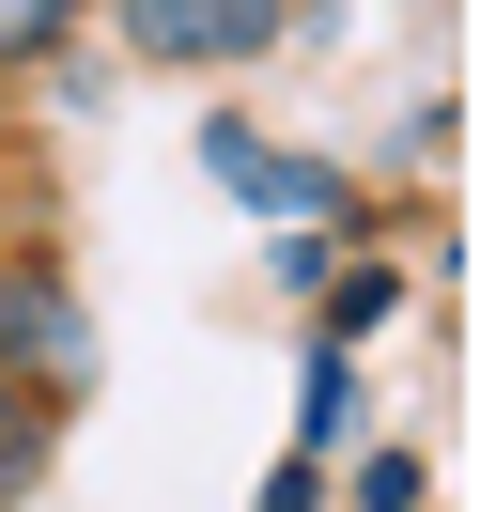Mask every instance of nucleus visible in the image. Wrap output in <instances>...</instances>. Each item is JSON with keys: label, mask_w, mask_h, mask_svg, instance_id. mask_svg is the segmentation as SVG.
<instances>
[{"label": "nucleus", "mask_w": 496, "mask_h": 512, "mask_svg": "<svg viewBox=\"0 0 496 512\" xmlns=\"http://www.w3.org/2000/svg\"><path fill=\"white\" fill-rule=\"evenodd\" d=\"M62 32H78V0H0V63H47Z\"/></svg>", "instance_id": "20e7f679"}, {"label": "nucleus", "mask_w": 496, "mask_h": 512, "mask_svg": "<svg viewBox=\"0 0 496 512\" xmlns=\"http://www.w3.org/2000/svg\"><path fill=\"white\" fill-rule=\"evenodd\" d=\"M0 233H16V187H0Z\"/></svg>", "instance_id": "39448f33"}, {"label": "nucleus", "mask_w": 496, "mask_h": 512, "mask_svg": "<svg viewBox=\"0 0 496 512\" xmlns=\"http://www.w3.org/2000/svg\"><path fill=\"white\" fill-rule=\"evenodd\" d=\"M47 435H62V404H47V388H16V373H0V512H16L31 481H47Z\"/></svg>", "instance_id": "7ed1b4c3"}, {"label": "nucleus", "mask_w": 496, "mask_h": 512, "mask_svg": "<svg viewBox=\"0 0 496 512\" xmlns=\"http://www.w3.org/2000/svg\"><path fill=\"white\" fill-rule=\"evenodd\" d=\"M78 357H93V342H78V295H62L47 264H16V280H0V373L62 404V388H78Z\"/></svg>", "instance_id": "f03ea898"}, {"label": "nucleus", "mask_w": 496, "mask_h": 512, "mask_svg": "<svg viewBox=\"0 0 496 512\" xmlns=\"http://www.w3.org/2000/svg\"><path fill=\"white\" fill-rule=\"evenodd\" d=\"M0 109H16V63H0Z\"/></svg>", "instance_id": "423d86ee"}, {"label": "nucleus", "mask_w": 496, "mask_h": 512, "mask_svg": "<svg viewBox=\"0 0 496 512\" xmlns=\"http://www.w3.org/2000/svg\"><path fill=\"white\" fill-rule=\"evenodd\" d=\"M279 16H295V0H124V47L171 63V78H202V63H264Z\"/></svg>", "instance_id": "f257e3e1"}]
</instances>
